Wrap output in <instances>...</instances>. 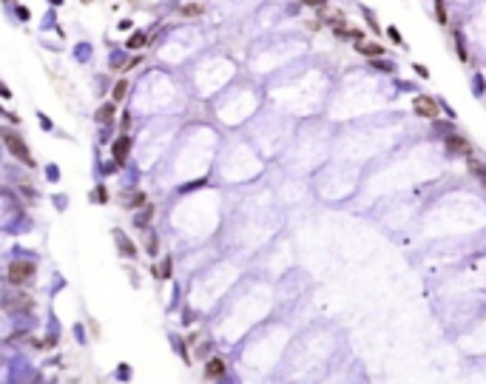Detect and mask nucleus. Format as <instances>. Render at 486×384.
Returning <instances> with one entry per match:
<instances>
[{"mask_svg":"<svg viewBox=\"0 0 486 384\" xmlns=\"http://www.w3.org/2000/svg\"><path fill=\"white\" fill-rule=\"evenodd\" d=\"M358 54H364V57H384V46H378V43H361V40H358Z\"/></svg>","mask_w":486,"mask_h":384,"instance_id":"423d86ee","label":"nucleus"},{"mask_svg":"<svg viewBox=\"0 0 486 384\" xmlns=\"http://www.w3.org/2000/svg\"><path fill=\"white\" fill-rule=\"evenodd\" d=\"M455 46H458V57H461V60H464V63H466V60H469V57H466V49H464V37H461V34H455Z\"/></svg>","mask_w":486,"mask_h":384,"instance_id":"a211bd4d","label":"nucleus"},{"mask_svg":"<svg viewBox=\"0 0 486 384\" xmlns=\"http://www.w3.org/2000/svg\"><path fill=\"white\" fill-rule=\"evenodd\" d=\"M446 151H449L452 157H466V160H469L472 145H469V139L461 137V134H449V137H446Z\"/></svg>","mask_w":486,"mask_h":384,"instance_id":"20e7f679","label":"nucleus"},{"mask_svg":"<svg viewBox=\"0 0 486 384\" xmlns=\"http://www.w3.org/2000/svg\"><path fill=\"white\" fill-rule=\"evenodd\" d=\"M83 3H91V0H83Z\"/></svg>","mask_w":486,"mask_h":384,"instance_id":"bb28decb","label":"nucleus"},{"mask_svg":"<svg viewBox=\"0 0 486 384\" xmlns=\"http://www.w3.org/2000/svg\"><path fill=\"white\" fill-rule=\"evenodd\" d=\"M304 6H313V9H324L327 6V0H301Z\"/></svg>","mask_w":486,"mask_h":384,"instance_id":"aec40b11","label":"nucleus"},{"mask_svg":"<svg viewBox=\"0 0 486 384\" xmlns=\"http://www.w3.org/2000/svg\"><path fill=\"white\" fill-rule=\"evenodd\" d=\"M202 12V6H185L182 9V15H199Z\"/></svg>","mask_w":486,"mask_h":384,"instance_id":"5701e85b","label":"nucleus"},{"mask_svg":"<svg viewBox=\"0 0 486 384\" xmlns=\"http://www.w3.org/2000/svg\"><path fill=\"white\" fill-rule=\"evenodd\" d=\"M372 65H375V68H381V72H393V68H395L393 63H384V60H375Z\"/></svg>","mask_w":486,"mask_h":384,"instance_id":"412c9836","label":"nucleus"},{"mask_svg":"<svg viewBox=\"0 0 486 384\" xmlns=\"http://www.w3.org/2000/svg\"><path fill=\"white\" fill-rule=\"evenodd\" d=\"M145 248H148L151 256H157V233H148V242H145Z\"/></svg>","mask_w":486,"mask_h":384,"instance_id":"6ab92c4d","label":"nucleus"},{"mask_svg":"<svg viewBox=\"0 0 486 384\" xmlns=\"http://www.w3.org/2000/svg\"><path fill=\"white\" fill-rule=\"evenodd\" d=\"M387 34L393 37V40H395V43H398V46L404 43V40H401V31H398V29H387Z\"/></svg>","mask_w":486,"mask_h":384,"instance_id":"4be33fe9","label":"nucleus"},{"mask_svg":"<svg viewBox=\"0 0 486 384\" xmlns=\"http://www.w3.org/2000/svg\"><path fill=\"white\" fill-rule=\"evenodd\" d=\"M34 262H23V259H17V262H12L9 265V282L12 285H26V282H31L34 279Z\"/></svg>","mask_w":486,"mask_h":384,"instance_id":"f03ea898","label":"nucleus"},{"mask_svg":"<svg viewBox=\"0 0 486 384\" xmlns=\"http://www.w3.org/2000/svg\"><path fill=\"white\" fill-rule=\"evenodd\" d=\"M128 148H131V139L128 137H120L114 143V160H117V165H122L125 162V157H128Z\"/></svg>","mask_w":486,"mask_h":384,"instance_id":"0eeeda50","label":"nucleus"},{"mask_svg":"<svg viewBox=\"0 0 486 384\" xmlns=\"http://www.w3.org/2000/svg\"><path fill=\"white\" fill-rule=\"evenodd\" d=\"M205 376L207 378H222L225 376V362H222V359H211L207 367H205Z\"/></svg>","mask_w":486,"mask_h":384,"instance_id":"1a4fd4ad","label":"nucleus"},{"mask_svg":"<svg viewBox=\"0 0 486 384\" xmlns=\"http://www.w3.org/2000/svg\"><path fill=\"white\" fill-rule=\"evenodd\" d=\"M143 205H145V194H140V191H136V194L128 199V205H125V208H143Z\"/></svg>","mask_w":486,"mask_h":384,"instance_id":"f3484780","label":"nucleus"},{"mask_svg":"<svg viewBox=\"0 0 486 384\" xmlns=\"http://www.w3.org/2000/svg\"><path fill=\"white\" fill-rule=\"evenodd\" d=\"M151 273L157 276V279H168V276H171V259L165 256V259H162V268H159V265H157V268L151 270Z\"/></svg>","mask_w":486,"mask_h":384,"instance_id":"f8f14e48","label":"nucleus"},{"mask_svg":"<svg viewBox=\"0 0 486 384\" xmlns=\"http://www.w3.org/2000/svg\"><path fill=\"white\" fill-rule=\"evenodd\" d=\"M0 97H6V100L12 97V91H9V86H6V83H0Z\"/></svg>","mask_w":486,"mask_h":384,"instance_id":"b1692460","label":"nucleus"},{"mask_svg":"<svg viewBox=\"0 0 486 384\" xmlns=\"http://www.w3.org/2000/svg\"><path fill=\"white\" fill-rule=\"evenodd\" d=\"M0 114H9V111H3V109H0Z\"/></svg>","mask_w":486,"mask_h":384,"instance_id":"a878e982","label":"nucleus"},{"mask_svg":"<svg viewBox=\"0 0 486 384\" xmlns=\"http://www.w3.org/2000/svg\"><path fill=\"white\" fill-rule=\"evenodd\" d=\"M3 307L9 313H17V310H31V299L26 293H9L3 296Z\"/></svg>","mask_w":486,"mask_h":384,"instance_id":"39448f33","label":"nucleus"},{"mask_svg":"<svg viewBox=\"0 0 486 384\" xmlns=\"http://www.w3.org/2000/svg\"><path fill=\"white\" fill-rule=\"evenodd\" d=\"M145 40H148V37H145L143 31H136V34H131V37H128V49H143Z\"/></svg>","mask_w":486,"mask_h":384,"instance_id":"4468645a","label":"nucleus"},{"mask_svg":"<svg viewBox=\"0 0 486 384\" xmlns=\"http://www.w3.org/2000/svg\"><path fill=\"white\" fill-rule=\"evenodd\" d=\"M412 111L418 117H424V120H435V117H438V102L432 100V97L421 94V97H415V100H412Z\"/></svg>","mask_w":486,"mask_h":384,"instance_id":"7ed1b4c3","label":"nucleus"},{"mask_svg":"<svg viewBox=\"0 0 486 384\" xmlns=\"http://www.w3.org/2000/svg\"><path fill=\"white\" fill-rule=\"evenodd\" d=\"M17 17H23V20H29V9H23V6H17Z\"/></svg>","mask_w":486,"mask_h":384,"instance_id":"393cba45","label":"nucleus"},{"mask_svg":"<svg viewBox=\"0 0 486 384\" xmlns=\"http://www.w3.org/2000/svg\"><path fill=\"white\" fill-rule=\"evenodd\" d=\"M435 17L441 26H446L449 23V15H446V6H443V0H435Z\"/></svg>","mask_w":486,"mask_h":384,"instance_id":"ddd939ff","label":"nucleus"},{"mask_svg":"<svg viewBox=\"0 0 486 384\" xmlns=\"http://www.w3.org/2000/svg\"><path fill=\"white\" fill-rule=\"evenodd\" d=\"M114 236H117V242H120V248H122V256H136L134 242H131L125 233H122V231H114Z\"/></svg>","mask_w":486,"mask_h":384,"instance_id":"9d476101","label":"nucleus"},{"mask_svg":"<svg viewBox=\"0 0 486 384\" xmlns=\"http://www.w3.org/2000/svg\"><path fill=\"white\" fill-rule=\"evenodd\" d=\"M114 114H117V106H114V100H111V102H106V106L97 111V123H100V125L114 123Z\"/></svg>","mask_w":486,"mask_h":384,"instance_id":"6e6552de","label":"nucleus"},{"mask_svg":"<svg viewBox=\"0 0 486 384\" xmlns=\"http://www.w3.org/2000/svg\"><path fill=\"white\" fill-rule=\"evenodd\" d=\"M125 91H128V83H125V80H120V83H117V86H114V91H111V97H114V102H120L122 97H125Z\"/></svg>","mask_w":486,"mask_h":384,"instance_id":"2eb2a0df","label":"nucleus"},{"mask_svg":"<svg viewBox=\"0 0 486 384\" xmlns=\"http://www.w3.org/2000/svg\"><path fill=\"white\" fill-rule=\"evenodd\" d=\"M151 217H154V208H151V205H145V211H143V214H140V217L134 219V222L140 225V228H143V225H148V222H151Z\"/></svg>","mask_w":486,"mask_h":384,"instance_id":"dca6fc26","label":"nucleus"},{"mask_svg":"<svg viewBox=\"0 0 486 384\" xmlns=\"http://www.w3.org/2000/svg\"><path fill=\"white\" fill-rule=\"evenodd\" d=\"M469 171H472V174H475V177H478V180H480V185H483V188H486V165H483V162H475V160H469Z\"/></svg>","mask_w":486,"mask_h":384,"instance_id":"9b49d317","label":"nucleus"},{"mask_svg":"<svg viewBox=\"0 0 486 384\" xmlns=\"http://www.w3.org/2000/svg\"><path fill=\"white\" fill-rule=\"evenodd\" d=\"M0 137H3V143H6V148L12 154H15L20 162H26V165H34V160H31V151L29 145L23 143V137L17 134L15 128H0Z\"/></svg>","mask_w":486,"mask_h":384,"instance_id":"f257e3e1","label":"nucleus"}]
</instances>
